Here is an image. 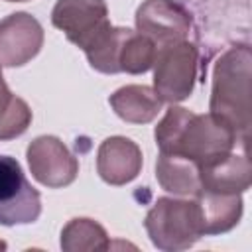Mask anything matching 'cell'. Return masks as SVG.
<instances>
[{
  "instance_id": "cell-10",
  "label": "cell",
  "mask_w": 252,
  "mask_h": 252,
  "mask_svg": "<svg viewBox=\"0 0 252 252\" xmlns=\"http://www.w3.org/2000/svg\"><path fill=\"white\" fill-rule=\"evenodd\" d=\"M142 150L126 136L106 138L96 152V171L108 185H126L142 171Z\"/></svg>"
},
{
  "instance_id": "cell-11",
  "label": "cell",
  "mask_w": 252,
  "mask_h": 252,
  "mask_svg": "<svg viewBox=\"0 0 252 252\" xmlns=\"http://www.w3.org/2000/svg\"><path fill=\"white\" fill-rule=\"evenodd\" d=\"M201 189L219 193H244L252 181L246 154H226L199 167Z\"/></svg>"
},
{
  "instance_id": "cell-2",
  "label": "cell",
  "mask_w": 252,
  "mask_h": 252,
  "mask_svg": "<svg viewBox=\"0 0 252 252\" xmlns=\"http://www.w3.org/2000/svg\"><path fill=\"white\" fill-rule=\"evenodd\" d=\"M252 55L248 45H236L226 49L215 63L213 91L209 110L242 138L250 130V77Z\"/></svg>"
},
{
  "instance_id": "cell-17",
  "label": "cell",
  "mask_w": 252,
  "mask_h": 252,
  "mask_svg": "<svg viewBox=\"0 0 252 252\" xmlns=\"http://www.w3.org/2000/svg\"><path fill=\"white\" fill-rule=\"evenodd\" d=\"M156 43L142 35L140 32L130 30L128 35L124 37L122 49H120V57H118V67L124 73L130 75H140L146 73L154 67V59H156Z\"/></svg>"
},
{
  "instance_id": "cell-7",
  "label": "cell",
  "mask_w": 252,
  "mask_h": 252,
  "mask_svg": "<svg viewBox=\"0 0 252 252\" xmlns=\"http://www.w3.org/2000/svg\"><path fill=\"white\" fill-rule=\"evenodd\" d=\"M32 175L45 187H67L77 179L79 161L57 136H37L26 150Z\"/></svg>"
},
{
  "instance_id": "cell-3",
  "label": "cell",
  "mask_w": 252,
  "mask_h": 252,
  "mask_svg": "<svg viewBox=\"0 0 252 252\" xmlns=\"http://www.w3.org/2000/svg\"><path fill=\"white\" fill-rule=\"evenodd\" d=\"M152 244L163 252L191 248L201 236V213L197 201L159 197L144 219Z\"/></svg>"
},
{
  "instance_id": "cell-6",
  "label": "cell",
  "mask_w": 252,
  "mask_h": 252,
  "mask_svg": "<svg viewBox=\"0 0 252 252\" xmlns=\"http://www.w3.org/2000/svg\"><path fill=\"white\" fill-rule=\"evenodd\" d=\"M41 213V197L12 156H0V224H30Z\"/></svg>"
},
{
  "instance_id": "cell-13",
  "label": "cell",
  "mask_w": 252,
  "mask_h": 252,
  "mask_svg": "<svg viewBox=\"0 0 252 252\" xmlns=\"http://www.w3.org/2000/svg\"><path fill=\"white\" fill-rule=\"evenodd\" d=\"M116 116L132 124H148L161 110L163 100L152 87L146 85H126L114 91L108 98Z\"/></svg>"
},
{
  "instance_id": "cell-18",
  "label": "cell",
  "mask_w": 252,
  "mask_h": 252,
  "mask_svg": "<svg viewBox=\"0 0 252 252\" xmlns=\"http://www.w3.org/2000/svg\"><path fill=\"white\" fill-rule=\"evenodd\" d=\"M130 28H110L91 49L85 51L89 63L93 69L100 71V73H120L118 67V57H120V49L124 43V37L128 35Z\"/></svg>"
},
{
  "instance_id": "cell-4",
  "label": "cell",
  "mask_w": 252,
  "mask_h": 252,
  "mask_svg": "<svg viewBox=\"0 0 252 252\" xmlns=\"http://www.w3.org/2000/svg\"><path fill=\"white\" fill-rule=\"evenodd\" d=\"M199 51L189 39L158 47L154 59V91L163 102L175 104L191 96L197 81Z\"/></svg>"
},
{
  "instance_id": "cell-12",
  "label": "cell",
  "mask_w": 252,
  "mask_h": 252,
  "mask_svg": "<svg viewBox=\"0 0 252 252\" xmlns=\"http://www.w3.org/2000/svg\"><path fill=\"white\" fill-rule=\"evenodd\" d=\"M201 213L203 236L222 234L232 230L242 217V197L240 193H219L201 189L195 195Z\"/></svg>"
},
{
  "instance_id": "cell-15",
  "label": "cell",
  "mask_w": 252,
  "mask_h": 252,
  "mask_svg": "<svg viewBox=\"0 0 252 252\" xmlns=\"http://www.w3.org/2000/svg\"><path fill=\"white\" fill-rule=\"evenodd\" d=\"M110 240L104 226L93 219H71L61 230V250L65 252H91L108 250Z\"/></svg>"
},
{
  "instance_id": "cell-14",
  "label": "cell",
  "mask_w": 252,
  "mask_h": 252,
  "mask_svg": "<svg viewBox=\"0 0 252 252\" xmlns=\"http://www.w3.org/2000/svg\"><path fill=\"white\" fill-rule=\"evenodd\" d=\"M156 179L161 189L173 195H197L201 191L199 165L177 154L159 152L156 161Z\"/></svg>"
},
{
  "instance_id": "cell-19",
  "label": "cell",
  "mask_w": 252,
  "mask_h": 252,
  "mask_svg": "<svg viewBox=\"0 0 252 252\" xmlns=\"http://www.w3.org/2000/svg\"><path fill=\"white\" fill-rule=\"evenodd\" d=\"M6 2H26V0H6Z\"/></svg>"
},
{
  "instance_id": "cell-1",
  "label": "cell",
  "mask_w": 252,
  "mask_h": 252,
  "mask_svg": "<svg viewBox=\"0 0 252 252\" xmlns=\"http://www.w3.org/2000/svg\"><path fill=\"white\" fill-rule=\"evenodd\" d=\"M238 134L215 114H195L171 104L156 126V144L163 154H177L199 167L234 150Z\"/></svg>"
},
{
  "instance_id": "cell-8",
  "label": "cell",
  "mask_w": 252,
  "mask_h": 252,
  "mask_svg": "<svg viewBox=\"0 0 252 252\" xmlns=\"http://www.w3.org/2000/svg\"><path fill=\"white\" fill-rule=\"evenodd\" d=\"M136 28L150 37L156 47L183 41L189 37L191 14L175 0H146L136 10Z\"/></svg>"
},
{
  "instance_id": "cell-9",
  "label": "cell",
  "mask_w": 252,
  "mask_h": 252,
  "mask_svg": "<svg viewBox=\"0 0 252 252\" xmlns=\"http://www.w3.org/2000/svg\"><path fill=\"white\" fill-rule=\"evenodd\" d=\"M43 45V28L28 12H14L0 20V65L22 67Z\"/></svg>"
},
{
  "instance_id": "cell-16",
  "label": "cell",
  "mask_w": 252,
  "mask_h": 252,
  "mask_svg": "<svg viewBox=\"0 0 252 252\" xmlns=\"http://www.w3.org/2000/svg\"><path fill=\"white\" fill-rule=\"evenodd\" d=\"M32 124V108L20 96H16L2 77L0 65V142L22 136Z\"/></svg>"
},
{
  "instance_id": "cell-5",
  "label": "cell",
  "mask_w": 252,
  "mask_h": 252,
  "mask_svg": "<svg viewBox=\"0 0 252 252\" xmlns=\"http://www.w3.org/2000/svg\"><path fill=\"white\" fill-rule=\"evenodd\" d=\"M51 24L83 51L91 49L112 28L104 0H57L51 10Z\"/></svg>"
}]
</instances>
